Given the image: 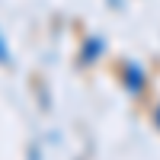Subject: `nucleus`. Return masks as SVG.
I'll list each match as a JSON object with an SVG mask.
<instances>
[{
  "label": "nucleus",
  "mask_w": 160,
  "mask_h": 160,
  "mask_svg": "<svg viewBox=\"0 0 160 160\" xmlns=\"http://www.w3.org/2000/svg\"><path fill=\"white\" fill-rule=\"evenodd\" d=\"M122 80H125V87L131 96H141L144 87H148V77H144V71L138 68V64H125V71H122Z\"/></svg>",
  "instance_id": "obj_1"
},
{
  "label": "nucleus",
  "mask_w": 160,
  "mask_h": 160,
  "mask_svg": "<svg viewBox=\"0 0 160 160\" xmlns=\"http://www.w3.org/2000/svg\"><path fill=\"white\" fill-rule=\"evenodd\" d=\"M102 51H106V42H102V38H96V35L87 38V45H83V64H93Z\"/></svg>",
  "instance_id": "obj_2"
},
{
  "label": "nucleus",
  "mask_w": 160,
  "mask_h": 160,
  "mask_svg": "<svg viewBox=\"0 0 160 160\" xmlns=\"http://www.w3.org/2000/svg\"><path fill=\"white\" fill-rule=\"evenodd\" d=\"M0 68H13V55H10V45H7L3 32H0Z\"/></svg>",
  "instance_id": "obj_3"
},
{
  "label": "nucleus",
  "mask_w": 160,
  "mask_h": 160,
  "mask_svg": "<svg viewBox=\"0 0 160 160\" xmlns=\"http://www.w3.org/2000/svg\"><path fill=\"white\" fill-rule=\"evenodd\" d=\"M29 160H42V148H38V144L29 148Z\"/></svg>",
  "instance_id": "obj_4"
},
{
  "label": "nucleus",
  "mask_w": 160,
  "mask_h": 160,
  "mask_svg": "<svg viewBox=\"0 0 160 160\" xmlns=\"http://www.w3.org/2000/svg\"><path fill=\"white\" fill-rule=\"evenodd\" d=\"M154 122H157V128H160V106L154 109Z\"/></svg>",
  "instance_id": "obj_5"
}]
</instances>
